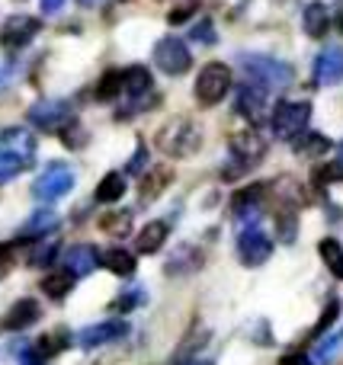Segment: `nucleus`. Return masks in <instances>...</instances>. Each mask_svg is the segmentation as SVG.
Here are the masks:
<instances>
[{
	"label": "nucleus",
	"mask_w": 343,
	"mask_h": 365,
	"mask_svg": "<svg viewBox=\"0 0 343 365\" xmlns=\"http://www.w3.org/2000/svg\"><path fill=\"white\" fill-rule=\"evenodd\" d=\"M263 154H267V145H263V138L257 132L247 128V132H241V135H231V158L241 167V173H244V167L260 164Z\"/></svg>",
	"instance_id": "nucleus-12"
},
{
	"label": "nucleus",
	"mask_w": 343,
	"mask_h": 365,
	"mask_svg": "<svg viewBox=\"0 0 343 365\" xmlns=\"http://www.w3.org/2000/svg\"><path fill=\"white\" fill-rule=\"evenodd\" d=\"M343 349V334H334V336H327V340H321L318 346L312 349V365H331L334 359H337V353Z\"/></svg>",
	"instance_id": "nucleus-27"
},
{
	"label": "nucleus",
	"mask_w": 343,
	"mask_h": 365,
	"mask_svg": "<svg viewBox=\"0 0 343 365\" xmlns=\"http://www.w3.org/2000/svg\"><path fill=\"white\" fill-rule=\"evenodd\" d=\"M193 10H196V4L190 0V4H183V6H173L170 16H167V19H170L173 26H180V23H186V19H190V13H193Z\"/></svg>",
	"instance_id": "nucleus-38"
},
{
	"label": "nucleus",
	"mask_w": 343,
	"mask_h": 365,
	"mask_svg": "<svg viewBox=\"0 0 343 365\" xmlns=\"http://www.w3.org/2000/svg\"><path fill=\"white\" fill-rule=\"evenodd\" d=\"M228 90H231L228 64L212 61V64H205V68L199 71V77H196V100H199V106H215V103H222Z\"/></svg>",
	"instance_id": "nucleus-4"
},
{
	"label": "nucleus",
	"mask_w": 343,
	"mask_h": 365,
	"mask_svg": "<svg viewBox=\"0 0 343 365\" xmlns=\"http://www.w3.org/2000/svg\"><path fill=\"white\" fill-rule=\"evenodd\" d=\"M126 334H128L126 321H100V324H90V327H83L81 334H77V346L96 349V346H103V343H113Z\"/></svg>",
	"instance_id": "nucleus-13"
},
{
	"label": "nucleus",
	"mask_w": 343,
	"mask_h": 365,
	"mask_svg": "<svg viewBox=\"0 0 343 365\" xmlns=\"http://www.w3.org/2000/svg\"><path fill=\"white\" fill-rule=\"evenodd\" d=\"M23 365H42V362H39V359H26Z\"/></svg>",
	"instance_id": "nucleus-47"
},
{
	"label": "nucleus",
	"mask_w": 343,
	"mask_h": 365,
	"mask_svg": "<svg viewBox=\"0 0 343 365\" xmlns=\"http://www.w3.org/2000/svg\"><path fill=\"white\" fill-rule=\"evenodd\" d=\"M173 182V173L167 167H154V170H145V177L138 182V192H141V202H154L167 186Z\"/></svg>",
	"instance_id": "nucleus-19"
},
{
	"label": "nucleus",
	"mask_w": 343,
	"mask_h": 365,
	"mask_svg": "<svg viewBox=\"0 0 343 365\" xmlns=\"http://www.w3.org/2000/svg\"><path fill=\"white\" fill-rule=\"evenodd\" d=\"M55 253H58L55 247H42V250H39V253H32V263H36V266H45L51 257H55Z\"/></svg>",
	"instance_id": "nucleus-41"
},
{
	"label": "nucleus",
	"mask_w": 343,
	"mask_h": 365,
	"mask_svg": "<svg viewBox=\"0 0 343 365\" xmlns=\"http://www.w3.org/2000/svg\"><path fill=\"white\" fill-rule=\"evenodd\" d=\"M190 36L196 38V42H203V45H212L215 42V26H212L209 19H199V23L190 29Z\"/></svg>",
	"instance_id": "nucleus-35"
},
{
	"label": "nucleus",
	"mask_w": 343,
	"mask_h": 365,
	"mask_svg": "<svg viewBox=\"0 0 343 365\" xmlns=\"http://www.w3.org/2000/svg\"><path fill=\"white\" fill-rule=\"evenodd\" d=\"M263 192H267V186H263V182H254V186L241 189V192L235 195L237 227H244V231H254L257 227V221L263 218Z\"/></svg>",
	"instance_id": "nucleus-9"
},
{
	"label": "nucleus",
	"mask_w": 343,
	"mask_h": 365,
	"mask_svg": "<svg viewBox=\"0 0 343 365\" xmlns=\"http://www.w3.org/2000/svg\"><path fill=\"white\" fill-rule=\"evenodd\" d=\"M13 266V250L6 244H0V276H6Z\"/></svg>",
	"instance_id": "nucleus-40"
},
{
	"label": "nucleus",
	"mask_w": 343,
	"mask_h": 365,
	"mask_svg": "<svg viewBox=\"0 0 343 365\" xmlns=\"http://www.w3.org/2000/svg\"><path fill=\"white\" fill-rule=\"evenodd\" d=\"M96 266H100V253L90 244H77L64 253V269L71 276H90V272H96Z\"/></svg>",
	"instance_id": "nucleus-16"
},
{
	"label": "nucleus",
	"mask_w": 343,
	"mask_h": 365,
	"mask_svg": "<svg viewBox=\"0 0 343 365\" xmlns=\"http://www.w3.org/2000/svg\"><path fill=\"white\" fill-rule=\"evenodd\" d=\"M337 29H340V36H343V13L337 16Z\"/></svg>",
	"instance_id": "nucleus-46"
},
{
	"label": "nucleus",
	"mask_w": 343,
	"mask_h": 365,
	"mask_svg": "<svg viewBox=\"0 0 343 365\" xmlns=\"http://www.w3.org/2000/svg\"><path fill=\"white\" fill-rule=\"evenodd\" d=\"M64 346H68V334H61V330H55V334H45L42 340L36 343V349L42 356H55V353H61Z\"/></svg>",
	"instance_id": "nucleus-31"
},
{
	"label": "nucleus",
	"mask_w": 343,
	"mask_h": 365,
	"mask_svg": "<svg viewBox=\"0 0 343 365\" xmlns=\"http://www.w3.org/2000/svg\"><path fill=\"white\" fill-rule=\"evenodd\" d=\"M154 61L160 64V71H164V74L180 77V74H186V71H190L193 55H190V48H186L180 38L167 36V38H160V42L154 45Z\"/></svg>",
	"instance_id": "nucleus-8"
},
{
	"label": "nucleus",
	"mask_w": 343,
	"mask_h": 365,
	"mask_svg": "<svg viewBox=\"0 0 343 365\" xmlns=\"http://www.w3.org/2000/svg\"><path fill=\"white\" fill-rule=\"evenodd\" d=\"M145 164H148V151L138 145V151L132 154V160H128V167H126V170H132L135 177H138V170H141V167H145ZM141 173H145V170H141Z\"/></svg>",
	"instance_id": "nucleus-39"
},
{
	"label": "nucleus",
	"mask_w": 343,
	"mask_h": 365,
	"mask_svg": "<svg viewBox=\"0 0 343 365\" xmlns=\"http://www.w3.org/2000/svg\"><path fill=\"white\" fill-rule=\"evenodd\" d=\"M292 145H295V151H299L302 158H314V154L331 151V141H327L324 135H305V138H295Z\"/></svg>",
	"instance_id": "nucleus-29"
},
{
	"label": "nucleus",
	"mask_w": 343,
	"mask_h": 365,
	"mask_svg": "<svg viewBox=\"0 0 343 365\" xmlns=\"http://www.w3.org/2000/svg\"><path fill=\"white\" fill-rule=\"evenodd\" d=\"M39 317H42V308H39L36 298H19V302L6 311L4 327L6 330H26V327H32Z\"/></svg>",
	"instance_id": "nucleus-17"
},
{
	"label": "nucleus",
	"mask_w": 343,
	"mask_h": 365,
	"mask_svg": "<svg viewBox=\"0 0 343 365\" xmlns=\"http://www.w3.org/2000/svg\"><path fill=\"white\" fill-rule=\"evenodd\" d=\"M42 29V23H39L36 16H26V13H16V16H10L4 23V29H0V45L10 51L16 48H26V45L36 38V32Z\"/></svg>",
	"instance_id": "nucleus-10"
},
{
	"label": "nucleus",
	"mask_w": 343,
	"mask_h": 365,
	"mask_svg": "<svg viewBox=\"0 0 343 365\" xmlns=\"http://www.w3.org/2000/svg\"><path fill=\"white\" fill-rule=\"evenodd\" d=\"M282 365H312V359H308V356H302V353H292V356H286V359H282Z\"/></svg>",
	"instance_id": "nucleus-42"
},
{
	"label": "nucleus",
	"mask_w": 343,
	"mask_h": 365,
	"mask_svg": "<svg viewBox=\"0 0 343 365\" xmlns=\"http://www.w3.org/2000/svg\"><path fill=\"white\" fill-rule=\"evenodd\" d=\"M100 231L113 234V237H126L132 231V212H109L100 218Z\"/></svg>",
	"instance_id": "nucleus-28"
},
{
	"label": "nucleus",
	"mask_w": 343,
	"mask_h": 365,
	"mask_svg": "<svg viewBox=\"0 0 343 365\" xmlns=\"http://www.w3.org/2000/svg\"><path fill=\"white\" fill-rule=\"evenodd\" d=\"M93 195H96V202H119L126 195V177L122 173H106Z\"/></svg>",
	"instance_id": "nucleus-25"
},
{
	"label": "nucleus",
	"mask_w": 343,
	"mask_h": 365,
	"mask_svg": "<svg viewBox=\"0 0 343 365\" xmlns=\"http://www.w3.org/2000/svg\"><path fill=\"white\" fill-rule=\"evenodd\" d=\"M151 71L148 68H141V64H135V68H126L122 71V93H128V96H145V93H151Z\"/></svg>",
	"instance_id": "nucleus-21"
},
{
	"label": "nucleus",
	"mask_w": 343,
	"mask_h": 365,
	"mask_svg": "<svg viewBox=\"0 0 343 365\" xmlns=\"http://www.w3.org/2000/svg\"><path fill=\"white\" fill-rule=\"evenodd\" d=\"M235 109L250 122V125L267 122V90H263V87H241V90H237Z\"/></svg>",
	"instance_id": "nucleus-15"
},
{
	"label": "nucleus",
	"mask_w": 343,
	"mask_h": 365,
	"mask_svg": "<svg viewBox=\"0 0 343 365\" xmlns=\"http://www.w3.org/2000/svg\"><path fill=\"white\" fill-rule=\"evenodd\" d=\"M199 145H203V132L190 119H173L158 132V148L170 158H190L199 151Z\"/></svg>",
	"instance_id": "nucleus-3"
},
{
	"label": "nucleus",
	"mask_w": 343,
	"mask_h": 365,
	"mask_svg": "<svg viewBox=\"0 0 343 365\" xmlns=\"http://www.w3.org/2000/svg\"><path fill=\"white\" fill-rule=\"evenodd\" d=\"M302 26H305V32L312 38H324L327 29H331V10H327L321 0H314V4L305 6V16H302Z\"/></svg>",
	"instance_id": "nucleus-18"
},
{
	"label": "nucleus",
	"mask_w": 343,
	"mask_h": 365,
	"mask_svg": "<svg viewBox=\"0 0 343 365\" xmlns=\"http://www.w3.org/2000/svg\"><path fill=\"white\" fill-rule=\"evenodd\" d=\"M337 314H340V302H337V298H331V302H327V308H324V314L318 317V327H314V330H318V334H324V330L337 321Z\"/></svg>",
	"instance_id": "nucleus-36"
},
{
	"label": "nucleus",
	"mask_w": 343,
	"mask_h": 365,
	"mask_svg": "<svg viewBox=\"0 0 343 365\" xmlns=\"http://www.w3.org/2000/svg\"><path fill=\"white\" fill-rule=\"evenodd\" d=\"M343 81V48L340 45H327L318 58H314V83L331 87Z\"/></svg>",
	"instance_id": "nucleus-14"
},
{
	"label": "nucleus",
	"mask_w": 343,
	"mask_h": 365,
	"mask_svg": "<svg viewBox=\"0 0 343 365\" xmlns=\"http://www.w3.org/2000/svg\"><path fill=\"white\" fill-rule=\"evenodd\" d=\"M122 93V71H106L96 83V100H113Z\"/></svg>",
	"instance_id": "nucleus-30"
},
{
	"label": "nucleus",
	"mask_w": 343,
	"mask_h": 365,
	"mask_svg": "<svg viewBox=\"0 0 343 365\" xmlns=\"http://www.w3.org/2000/svg\"><path fill=\"white\" fill-rule=\"evenodd\" d=\"M55 227H58V215L42 208V212L29 215V221L19 227V234H23V237H42V234H51Z\"/></svg>",
	"instance_id": "nucleus-22"
},
{
	"label": "nucleus",
	"mask_w": 343,
	"mask_h": 365,
	"mask_svg": "<svg viewBox=\"0 0 343 365\" xmlns=\"http://www.w3.org/2000/svg\"><path fill=\"white\" fill-rule=\"evenodd\" d=\"M36 160V138L29 128L13 125L0 132V182L16 180Z\"/></svg>",
	"instance_id": "nucleus-1"
},
{
	"label": "nucleus",
	"mask_w": 343,
	"mask_h": 365,
	"mask_svg": "<svg viewBox=\"0 0 343 365\" xmlns=\"http://www.w3.org/2000/svg\"><path fill=\"white\" fill-rule=\"evenodd\" d=\"M145 302H148L145 289H128V292H122L119 295V302H113V308L116 311H132V308H141Z\"/></svg>",
	"instance_id": "nucleus-32"
},
{
	"label": "nucleus",
	"mask_w": 343,
	"mask_h": 365,
	"mask_svg": "<svg viewBox=\"0 0 343 365\" xmlns=\"http://www.w3.org/2000/svg\"><path fill=\"white\" fill-rule=\"evenodd\" d=\"M167 234H170V225L167 221H148L145 227L138 231V253H158L160 247H164Z\"/></svg>",
	"instance_id": "nucleus-20"
},
{
	"label": "nucleus",
	"mask_w": 343,
	"mask_h": 365,
	"mask_svg": "<svg viewBox=\"0 0 343 365\" xmlns=\"http://www.w3.org/2000/svg\"><path fill=\"white\" fill-rule=\"evenodd\" d=\"M270 257H273V240L263 231L254 227V231H244L241 237H237V259H241L244 266H263Z\"/></svg>",
	"instance_id": "nucleus-11"
},
{
	"label": "nucleus",
	"mask_w": 343,
	"mask_h": 365,
	"mask_svg": "<svg viewBox=\"0 0 343 365\" xmlns=\"http://www.w3.org/2000/svg\"><path fill=\"white\" fill-rule=\"evenodd\" d=\"M61 141H64V145H68V148H81L83 141H87V135H83V128L77 125V119L71 122V125L61 132Z\"/></svg>",
	"instance_id": "nucleus-37"
},
{
	"label": "nucleus",
	"mask_w": 343,
	"mask_h": 365,
	"mask_svg": "<svg viewBox=\"0 0 343 365\" xmlns=\"http://www.w3.org/2000/svg\"><path fill=\"white\" fill-rule=\"evenodd\" d=\"M340 164H343V145H340Z\"/></svg>",
	"instance_id": "nucleus-48"
},
{
	"label": "nucleus",
	"mask_w": 343,
	"mask_h": 365,
	"mask_svg": "<svg viewBox=\"0 0 343 365\" xmlns=\"http://www.w3.org/2000/svg\"><path fill=\"white\" fill-rule=\"evenodd\" d=\"M29 122L36 128H42V132L61 135L64 128L74 122V115H71V106L64 100H39L36 106L29 109Z\"/></svg>",
	"instance_id": "nucleus-7"
},
{
	"label": "nucleus",
	"mask_w": 343,
	"mask_h": 365,
	"mask_svg": "<svg viewBox=\"0 0 343 365\" xmlns=\"http://www.w3.org/2000/svg\"><path fill=\"white\" fill-rule=\"evenodd\" d=\"M74 279L77 276H71L68 269H64V272H48V276L42 279V292L48 298H55V302H61V298L74 289Z\"/></svg>",
	"instance_id": "nucleus-24"
},
{
	"label": "nucleus",
	"mask_w": 343,
	"mask_h": 365,
	"mask_svg": "<svg viewBox=\"0 0 343 365\" xmlns=\"http://www.w3.org/2000/svg\"><path fill=\"white\" fill-rule=\"evenodd\" d=\"M241 68H244V74L254 83H260L263 90H282V87H289L295 77V71L289 68L286 61L270 58V55H241Z\"/></svg>",
	"instance_id": "nucleus-2"
},
{
	"label": "nucleus",
	"mask_w": 343,
	"mask_h": 365,
	"mask_svg": "<svg viewBox=\"0 0 343 365\" xmlns=\"http://www.w3.org/2000/svg\"><path fill=\"white\" fill-rule=\"evenodd\" d=\"M81 4H83V6H96V4H100V0H81Z\"/></svg>",
	"instance_id": "nucleus-45"
},
{
	"label": "nucleus",
	"mask_w": 343,
	"mask_h": 365,
	"mask_svg": "<svg viewBox=\"0 0 343 365\" xmlns=\"http://www.w3.org/2000/svg\"><path fill=\"white\" fill-rule=\"evenodd\" d=\"M196 365H212V362H196Z\"/></svg>",
	"instance_id": "nucleus-49"
},
{
	"label": "nucleus",
	"mask_w": 343,
	"mask_h": 365,
	"mask_svg": "<svg viewBox=\"0 0 343 365\" xmlns=\"http://www.w3.org/2000/svg\"><path fill=\"white\" fill-rule=\"evenodd\" d=\"M106 269L113 272V276H119V279H128L135 272V253L132 250H126V247H113V250L106 253Z\"/></svg>",
	"instance_id": "nucleus-23"
},
{
	"label": "nucleus",
	"mask_w": 343,
	"mask_h": 365,
	"mask_svg": "<svg viewBox=\"0 0 343 365\" xmlns=\"http://www.w3.org/2000/svg\"><path fill=\"white\" fill-rule=\"evenodd\" d=\"M10 77H13V68H10V64H0V87H4Z\"/></svg>",
	"instance_id": "nucleus-44"
},
{
	"label": "nucleus",
	"mask_w": 343,
	"mask_h": 365,
	"mask_svg": "<svg viewBox=\"0 0 343 365\" xmlns=\"http://www.w3.org/2000/svg\"><path fill=\"white\" fill-rule=\"evenodd\" d=\"M318 253H321V259H324L327 269H331L337 279H343V247H340V240L324 237L318 244Z\"/></svg>",
	"instance_id": "nucleus-26"
},
{
	"label": "nucleus",
	"mask_w": 343,
	"mask_h": 365,
	"mask_svg": "<svg viewBox=\"0 0 343 365\" xmlns=\"http://www.w3.org/2000/svg\"><path fill=\"white\" fill-rule=\"evenodd\" d=\"M308 119H312V103L286 100L273 109V132L286 141H295L308 128Z\"/></svg>",
	"instance_id": "nucleus-5"
},
{
	"label": "nucleus",
	"mask_w": 343,
	"mask_h": 365,
	"mask_svg": "<svg viewBox=\"0 0 343 365\" xmlns=\"http://www.w3.org/2000/svg\"><path fill=\"white\" fill-rule=\"evenodd\" d=\"M295 237H299V221H295V215L282 212L280 215V240L282 244H292Z\"/></svg>",
	"instance_id": "nucleus-33"
},
{
	"label": "nucleus",
	"mask_w": 343,
	"mask_h": 365,
	"mask_svg": "<svg viewBox=\"0 0 343 365\" xmlns=\"http://www.w3.org/2000/svg\"><path fill=\"white\" fill-rule=\"evenodd\" d=\"M64 6V0H42V10L45 13H58Z\"/></svg>",
	"instance_id": "nucleus-43"
},
{
	"label": "nucleus",
	"mask_w": 343,
	"mask_h": 365,
	"mask_svg": "<svg viewBox=\"0 0 343 365\" xmlns=\"http://www.w3.org/2000/svg\"><path fill=\"white\" fill-rule=\"evenodd\" d=\"M343 180V164H324L314 170V182L318 186H327V182H340Z\"/></svg>",
	"instance_id": "nucleus-34"
},
{
	"label": "nucleus",
	"mask_w": 343,
	"mask_h": 365,
	"mask_svg": "<svg viewBox=\"0 0 343 365\" xmlns=\"http://www.w3.org/2000/svg\"><path fill=\"white\" fill-rule=\"evenodd\" d=\"M71 189H74V170H71L68 164H51L42 177L32 182V195H36L39 202H45V205L58 202L61 195H68Z\"/></svg>",
	"instance_id": "nucleus-6"
}]
</instances>
